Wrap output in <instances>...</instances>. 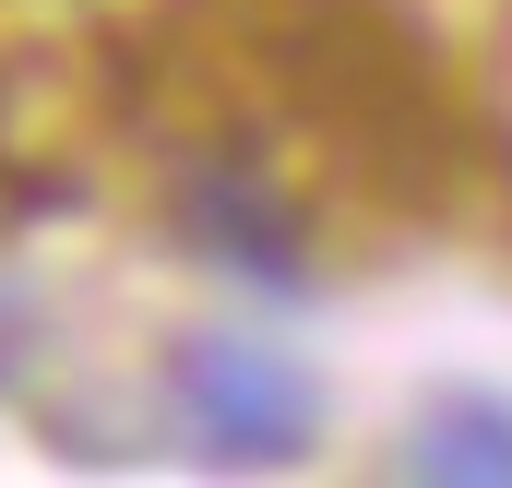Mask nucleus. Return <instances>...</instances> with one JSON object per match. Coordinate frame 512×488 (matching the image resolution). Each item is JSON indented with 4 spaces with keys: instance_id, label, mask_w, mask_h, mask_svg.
I'll list each match as a JSON object with an SVG mask.
<instances>
[{
    "instance_id": "f257e3e1",
    "label": "nucleus",
    "mask_w": 512,
    "mask_h": 488,
    "mask_svg": "<svg viewBox=\"0 0 512 488\" xmlns=\"http://www.w3.org/2000/svg\"><path fill=\"white\" fill-rule=\"evenodd\" d=\"M227 84H251L274 120L346 143V167L405 203H441L465 167L441 36L405 0H227Z\"/></svg>"
},
{
    "instance_id": "f03ea898",
    "label": "nucleus",
    "mask_w": 512,
    "mask_h": 488,
    "mask_svg": "<svg viewBox=\"0 0 512 488\" xmlns=\"http://www.w3.org/2000/svg\"><path fill=\"white\" fill-rule=\"evenodd\" d=\"M167 405H179L191 453H215V465H298L322 441V381L262 334H179Z\"/></svg>"
},
{
    "instance_id": "7ed1b4c3",
    "label": "nucleus",
    "mask_w": 512,
    "mask_h": 488,
    "mask_svg": "<svg viewBox=\"0 0 512 488\" xmlns=\"http://www.w3.org/2000/svg\"><path fill=\"white\" fill-rule=\"evenodd\" d=\"M167 227L203 250V262L251 274L262 298H310V215L286 203V179L262 167L251 143H203V155H179V179H167Z\"/></svg>"
},
{
    "instance_id": "20e7f679",
    "label": "nucleus",
    "mask_w": 512,
    "mask_h": 488,
    "mask_svg": "<svg viewBox=\"0 0 512 488\" xmlns=\"http://www.w3.org/2000/svg\"><path fill=\"white\" fill-rule=\"evenodd\" d=\"M405 477H441V488H512V393H477V381H441L393 453Z\"/></svg>"
},
{
    "instance_id": "39448f33",
    "label": "nucleus",
    "mask_w": 512,
    "mask_h": 488,
    "mask_svg": "<svg viewBox=\"0 0 512 488\" xmlns=\"http://www.w3.org/2000/svg\"><path fill=\"white\" fill-rule=\"evenodd\" d=\"M24 346H36V310H24V298H12V286H0V381H12V369H24Z\"/></svg>"
}]
</instances>
